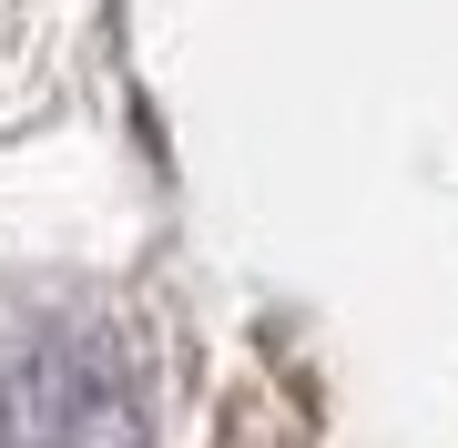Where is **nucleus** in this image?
I'll return each instance as SVG.
<instances>
[{
  "label": "nucleus",
  "instance_id": "f257e3e1",
  "mask_svg": "<svg viewBox=\"0 0 458 448\" xmlns=\"http://www.w3.org/2000/svg\"><path fill=\"white\" fill-rule=\"evenodd\" d=\"M0 448H132V398L92 357L51 347L0 387Z\"/></svg>",
  "mask_w": 458,
  "mask_h": 448
}]
</instances>
